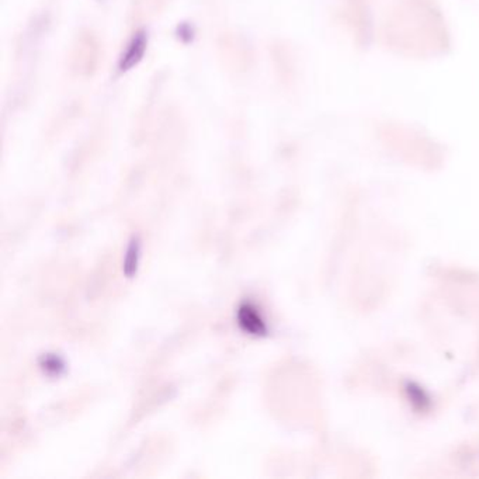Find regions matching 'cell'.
<instances>
[{
	"mask_svg": "<svg viewBox=\"0 0 479 479\" xmlns=\"http://www.w3.org/2000/svg\"><path fill=\"white\" fill-rule=\"evenodd\" d=\"M238 323L243 332L251 336L267 335V325L263 316L260 315L259 309L250 302H243L238 308Z\"/></svg>",
	"mask_w": 479,
	"mask_h": 479,
	"instance_id": "obj_1",
	"label": "cell"
},
{
	"mask_svg": "<svg viewBox=\"0 0 479 479\" xmlns=\"http://www.w3.org/2000/svg\"><path fill=\"white\" fill-rule=\"evenodd\" d=\"M144 49H145V37H144V34H138L132 39V44L130 45L127 54L123 56V62H121L123 70H125V69L131 68L134 63H137L141 59Z\"/></svg>",
	"mask_w": 479,
	"mask_h": 479,
	"instance_id": "obj_2",
	"label": "cell"
},
{
	"mask_svg": "<svg viewBox=\"0 0 479 479\" xmlns=\"http://www.w3.org/2000/svg\"><path fill=\"white\" fill-rule=\"evenodd\" d=\"M139 256H141V243L139 240H134L131 242L127 254H125V260H124V273L128 277H132L137 273L138 268V263H139Z\"/></svg>",
	"mask_w": 479,
	"mask_h": 479,
	"instance_id": "obj_3",
	"label": "cell"
},
{
	"mask_svg": "<svg viewBox=\"0 0 479 479\" xmlns=\"http://www.w3.org/2000/svg\"><path fill=\"white\" fill-rule=\"evenodd\" d=\"M42 368L48 373V374H54V375H59V373L65 368L62 360L56 356H46L44 357V363H42Z\"/></svg>",
	"mask_w": 479,
	"mask_h": 479,
	"instance_id": "obj_4",
	"label": "cell"
},
{
	"mask_svg": "<svg viewBox=\"0 0 479 479\" xmlns=\"http://www.w3.org/2000/svg\"><path fill=\"white\" fill-rule=\"evenodd\" d=\"M408 394H409V398L412 399V402L415 405H418L419 408H422V409L429 404V398L425 395V392L419 387H416L413 384H411L408 387Z\"/></svg>",
	"mask_w": 479,
	"mask_h": 479,
	"instance_id": "obj_5",
	"label": "cell"
}]
</instances>
